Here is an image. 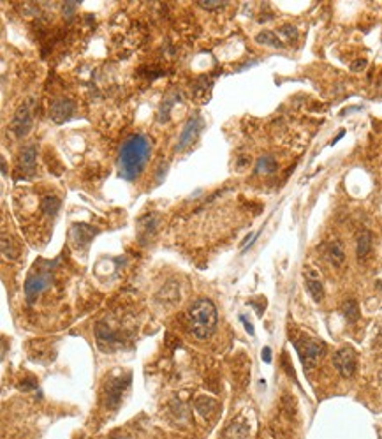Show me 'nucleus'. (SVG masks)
Masks as SVG:
<instances>
[{"label":"nucleus","mask_w":382,"mask_h":439,"mask_svg":"<svg viewBox=\"0 0 382 439\" xmlns=\"http://www.w3.org/2000/svg\"><path fill=\"white\" fill-rule=\"evenodd\" d=\"M150 140L145 134H132L122 143L118 152V171L125 180H136L150 155Z\"/></svg>","instance_id":"obj_1"},{"label":"nucleus","mask_w":382,"mask_h":439,"mask_svg":"<svg viewBox=\"0 0 382 439\" xmlns=\"http://www.w3.org/2000/svg\"><path fill=\"white\" fill-rule=\"evenodd\" d=\"M189 328L197 339H208L215 334L218 323L217 307L212 300L199 298L187 310Z\"/></svg>","instance_id":"obj_2"},{"label":"nucleus","mask_w":382,"mask_h":439,"mask_svg":"<svg viewBox=\"0 0 382 439\" xmlns=\"http://www.w3.org/2000/svg\"><path fill=\"white\" fill-rule=\"evenodd\" d=\"M294 347L298 351V355L299 358H301V363L305 365V369H312V367L324 356V353H326V344L322 342V341H319V339L303 337L294 342Z\"/></svg>","instance_id":"obj_3"},{"label":"nucleus","mask_w":382,"mask_h":439,"mask_svg":"<svg viewBox=\"0 0 382 439\" xmlns=\"http://www.w3.org/2000/svg\"><path fill=\"white\" fill-rule=\"evenodd\" d=\"M51 266L53 265H49L44 270H34L28 275L27 282H25V296H27L28 303H32L42 291H46L53 284V274L49 272Z\"/></svg>","instance_id":"obj_4"},{"label":"nucleus","mask_w":382,"mask_h":439,"mask_svg":"<svg viewBox=\"0 0 382 439\" xmlns=\"http://www.w3.org/2000/svg\"><path fill=\"white\" fill-rule=\"evenodd\" d=\"M333 365L342 378H352L358 369V358H356L354 349L342 347L333 355Z\"/></svg>","instance_id":"obj_5"},{"label":"nucleus","mask_w":382,"mask_h":439,"mask_svg":"<svg viewBox=\"0 0 382 439\" xmlns=\"http://www.w3.org/2000/svg\"><path fill=\"white\" fill-rule=\"evenodd\" d=\"M129 381H130V374H127L125 378H117L109 381L106 385V406L108 407H117L122 400V393L127 387H129Z\"/></svg>","instance_id":"obj_6"},{"label":"nucleus","mask_w":382,"mask_h":439,"mask_svg":"<svg viewBox=\"0 0 382 439\" xmlns=\"http://www.w3.org/2000/svg\"><path fill=\"white\" fill-rule=\"evenodd\" d=\"M32 129V115H30V109H28V104L21 106L16 111L14 118L11 122V131L16 134L18 138H23L28 134V131Z\"/></svg>","instance_id":"obj_7"},{"label":"nucleus","mask_w":382,"mask_h":439,"mask_svg":"<svg viewBox=\"0 0 382 439\" xmlns=\"http://www.w3.org/2000/svg\"><path fill=\"white\" fill-rule=\"evenodd\" d=\"M201 118L199 117H192L189 118V122L185 124V127H183V131H181L180 134V140H178V145H176V150L178 152H181V150H185L187 146L192 143L194 140H196V136L199 134V131H201Z\"/></svg>","instance_id":"obj_8"},{"label":"nucleus","mask_w":382,"mask_h":439,"mask_svg":"<svg viewBox=\"0 0 382 439\" xmlns=\"http://www.w3.org/2000/svg\"><path fill=\"white\" fill-rule=\"evenodd\" d=\"M305 286L314 302H322V298H324V286H322L321 275L314 268H306L305 270Z\"/></svg>","instance_id":"obj_9"},{"label":"nucleus","mask_w":382,"mask_h":439,"mask_svg":"<svg viewBox=\"0 0 382 439\" xmlns=\"http://www.w3.org/2000/svg\"><path fill=\"white\" fill-rule=\"evenodd\" d=\"M95 233L97 231L88 224H74L73 230H71V242L81 249V247L88 245Z\"/></svg>","instance_id":"obj_10"},{"label":"nucleus","mask_w":382,"mask_h":439,"mask_svg":"<svg viewBox=\"0 0 382 439\" xmlns=\"http://www.w3.org/2000/svg\"><path fill=\"white\" fill-rule=\"evenodd\" d=\"M73 111H74V104L73 101H69V99H56L51 104V109H49L51 118L55 122H58V124L69 120L71 115H73Z\"/></svg>","instance_id":"obj_11"},{"label":"nucleus","mask_w":382,"mask_h":439,"mask_svg":"<svg viewBox=\"0 0 382 439\" xmlns=\"http://www.w3.org/2000/svg\"><path fill=\"white\" fill-rule=\"evenodd\" d=\"M326 258L333 266H342L345 263V250H343V244L340 240H333L328 244L326 247Z\"/></svg>","instance_id":"obj_12"},{"label":"nucleus","mask_w":382,"mask_h":439,"mask_svg":"<svg viewBox=\"0 0 382 439\" xmlns=\"http://www.w3.org/2000/svg\"><path fill=\"white\" fill-rule=\"evenodd\" d=\"M356 254H358V259H365L368 254H370L372 249V233L368 230H361L358 233V238H356Z\"/></svg>","instance_id":"obj_13"},{"label":"nucleus","mask_w":382,"mask_h":439,"mask_svg":"<svg viewBox=\"0 0 382 439\" xmlns=\"http://www.w3.org/2000/svg\"><path fill=\"white\" fill-rule=\"evenodd\" d=\"M36 157H37V152H36V146H27L23 148L20 155V171H27V173L32 175L34 169H36Z\"/></svg>","instance_id":"obj_14"},{"label":"nucleus","mask_w":382,"mask_h":439,"mask_svg":"<svg viewBox=\"0 0 382 439\" xmlns=\"http://www.w3.org/2000/svg\"><path fill=\"white\" fill-rule=\"evenodd\" d=\"M255 41H257L259 45H268V46H273V48H284V43L277 37V34L271 32V30H262L261 34L255 36Z\"/></svg>","instance_id":"obj_15"},{"label":"nucleus","mask_w":382,"mask_h":439,"mask_svg":"<svg viewBox=\"0 0 382 439\" xmlns=\"http://www.w3.org/2000/svg\"><path fill=\"white\" fill-rule=\"evenodd\" d=\"M277 171V161H275L271 155H264V157H259L257 164H255V173H275Z\"/></svg>","instance_id":"obj_16"},{"label":"nucleus","mask_w":382,"mask_h":439,"mask_svg":"<svg viewBox=\"0 0 382 439\" xmlns=\"http://www.w3.org/2000/svg\"><path fill=\"white\" fill-rule=\"evenodd\" d=\"M196 409L201 413L203 416H210L217 409V402H215L213 399H210V397H199V399L196 400Z\"/></svg>","instance_id":"obj_17"},{"label":"nucleus","mask_w":382,"mask_h":439,"mask_svg":"<svg viewBox=\"0 0 382 439\" xmlns=\"http://www.w3.org/2000/svg\"><path fill=\"white\" fill-rule=\"evenodd\" d=\"M342 312H343V316H345L347 321H350V323L358 321V319H359L358 302H356V300H347V302L343 303V307H342Z\"/></svg>","instance_id":"obj_18"},{"label":"nucleus","mask_w":382,"mask_h":439,"mask_svg":"<svg viewBox=\"0 0 382 439\" xmlns=\"http://www.w3.org/2000/svg\"><path fill=\"white\" fill-rule=\"evenodd\" d=\"M41 208H42V212L46 215H55L58 212V208H60V199L56 196H46L42 199V203H41Z\"/></svg>","instance_id":"obj_19"},{"label":"nucleus","mask_w":382,"mask_h":439,"mask_svg":"<svg viewBox=\"0 0 382 439\" xmlns=\"http://www.w3.org/2000/svg\"><path fill=\"white\" fill-rule=\"evenodd\" d=\"M2 254H4L7 259H16L18 254H20V249L14 247V242L7 240V237L2 238Z\"/></svg>","instance_id":"obj_20"},{"label":"nucleus","mask_w":382,"mask_h":439,"mask_svg":"<svg viewBox=\"0 0 382 439\" xmlns=\"http://www.w3.org/2000/svg\"><path fill=\"white\" fill-rule=\"evenodd\" d=\"M197 5L203 9H208V11H212V9H220L225 5V2H220V0H197Z\"/></svg>","instance_id":"obj_21"},{"label":"nucleus","mask_w":382,"mask_h":439,"mask_svg":"<svg viewBox=\"0 0 382 439\" xmlns=\"http://www.w3.org/2000/svg\"><path fill=\"white\" fill-rule=\"evenodd\" d=\"M280 34L286 36L289 41H294L298 37V30H296V27H293V25H284V27L280 28Z\"/></svg>","instance_id":"obj_22"},{"label":"nucleus","mask_w":382,"mask_h":439,"mask_svg":"<svg viewBox=\"0 0 382 439\" xmlns=\"http://www.w3.org/2000/svg\"><path fill=\"white\" fill-rule=\"evenodd\" d=\"M366 64H368V62H366V58H359V60H356V62H352V64H350V71L358 73V71H361V69L366 67Z\"/></svg>","instance_id":"obj_23"},{"label":"nucleus","mask_w":382,"mask_h":439,"mask_svg":"<svg viewBox=\"0 0 382 439\" xmlns=\"http://www.w3.org/2000/svg\"><path fill=\"white\" fill-rule=\"evenodd\" d=\"M74 9H76V2H69V4L64 5V14H67V16L71 18V14H73Z\"/></svg>","instance_id":"obj_24"},{"label":"nucleus","mask_w":382,"mask_h":439,"mask_svg":"<svg viewBox=\"0 0 382 439\" xmlns=\"http://www.w3.org/2000/svg\"><path fill=\"white\" fill-rule=\"evenodd\" d=\"M21 383H25V385H21V388H23V390H32V388H37V383L34 381V379H27V381H21Z\"/></svg>","instance_id":"obj_25"},{"label":"nucleus","mask_w":382,"mask_h":439,"mask_svg":"<svg viewBox=\"0 0 382 439\" xmlns=\"http://www.w3.org/2000/svg\"><path fill=\"white\" fill-rule=\"evenodd\" d=\"M262 360H264L266 363H271V349L270 347H264V349H262Z\"/></svg>","instance_id":"obj_26"},{"label":"nucleus","mask_w":382,"mask_h":439,"mask_svg":"<svg viewBox=\"0 0 382 439\" xmlns=\"http://www.w3.org/2000/svg\"><path fill=\"white\" fill-rule=\"evenodd\" d=\"M243 321V325H245V328H247V332H249L250 335H254V327H252V323H249L247 321V318L245 316H242V318H240Z\"/></svg>","instance_id":"obj_27"}]
</instances>
